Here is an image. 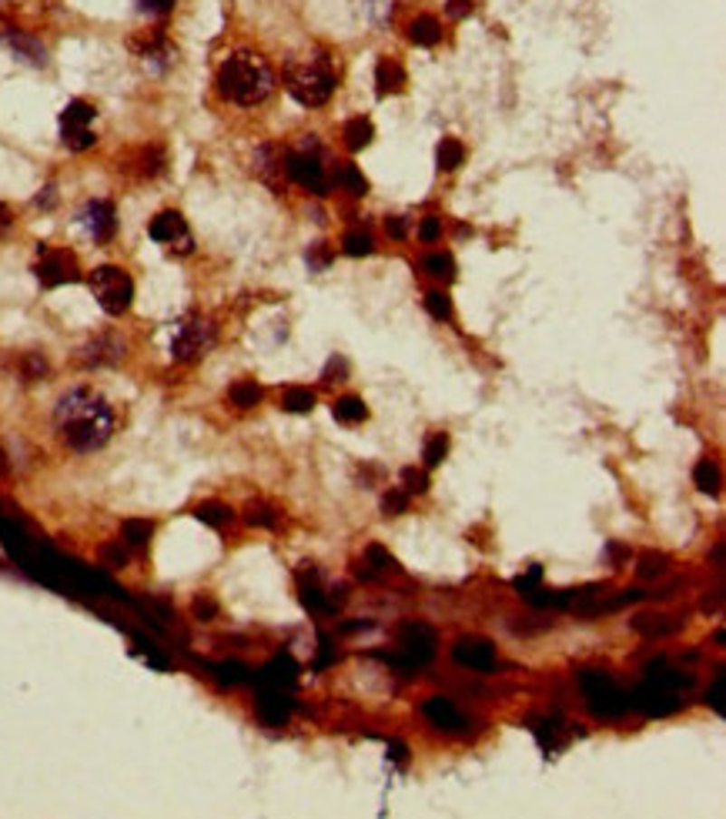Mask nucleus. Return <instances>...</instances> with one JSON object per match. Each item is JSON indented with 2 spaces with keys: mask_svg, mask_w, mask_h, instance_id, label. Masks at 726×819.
Segmentation results:
<instances>
[{
  "mask_svg": "<svg viewBox=\"0 0 726 819\" xmlns=\"http://www.w3.org/2000/svg\"><path fill=\"white\" fill-rule=\"evenodd\" d=\"M228 398H232V405H238V408H252V405L262 402V388H258L252 378H244V382H234L232 385Z\"/></svg>",
  "mask_w": 726,
  "mask_h": 819,
  "instance_id": "28",
  "label": "nucleus"
},
{
  "mask_svg": "<svg viewBox=\"0 0 726 819\" xmlns=\"http://www.w3.org/2000/svg\"><path fill=\"white\" fill-rule=\"evenodd\" d=\"M382 509H386V515H402L408 509V491L392 489L386 499H382Z\"/></svg>",
  "mask_w": 726,
  "mask_h": 819,
  "instance_id": "41",
  "label": "nucleus"
},
{
  "mask_svg": "<svg viewBox=\"0 0 726 819\" xmlns=\"http://www.w3.org/2000/svg\"><path fill=\"white\" fill-rule=\"evenodd\" d=\"M540 579H542V568L540 566H529V572H522V576H516V589L526 595V599H532V595H540Z\"/></svg>",
  "mask_w": 726,
  "mask_h": 819,
  "instance_id": "35",
  "label": "nucleus"
},
{
  "mask_svg": "<svg viewBox=\"0 0 726 819\" xmlns=\"http://www.w3.org/2000/svg\"><path fill=\"white\" fill-rule=\"evenodd\" d=\"M258 709H262V719L268 722V726H282V722L288 719L291 700H288L285 692H282V686H275V682H272V689H268V692H262V700H258Z\"/></svg>",
  "mask_w": 726,
  "mask_h": 819,
  "instance_id": "18",
  "label": "nucleus"
},
{
  "mask_svg": "<svg viewBox=\"0 0 726 819\" xmlns=\"http://www.w3.org/2000/svg\"><path fill=\"white\" fill-rule=\"evenodd\" d=\"M195 615H198L201 623H211V619L218 615V605L211 599H195Z\"/></svg>",
  "mask_w": 726,
  "mask_h": 819,
  "instance_id": "48",
  "label": "nucleus"
},
{
  "mask_svg": "<svg viewBox=\"0 0 726 819\" xmlns=\"http://www.w3.org/2000/svg\"><path fill=\"white\" fill-rule=\"evenodd\" d=\"M211 341H215V325H211L208 318H187V321H181L175 331L171 358L175 361L201 358V355L211 348Z\"/></svg>",
  "mask_w": 726,
  "mask_h": 819,
  "instance_id": "7",
  "label": "nucleus"
},
{
  "mask_svg": "<svg viewBox=\"0 0 726 819\" xmlns=\"http://www.w3.org/2000/svg\"><path fill=\"white\" fill-rule=\"evenodd\" d=\"M666 572V556H646L643 566H639V576L643 579H653V576H663Z\"/></svg>",
  "mask_w": 726,
  "mask_h": 819,
  "instance_id": "42",
  "label": "nucleus"
},
{
  "mask_svg": "<svg viewBox=\"0 0 726 819\" xmlns=\"http://www.w3.org/2000/svg\"><path fill=\"white\" fill-rule=\"evenodd\" d=\"M81 224L88 228V234L98 244L114 238L118 231V218H114V205L110 201H88V208L81 211Z\"/></svg>",
  "mask_w": 726,
  "mask_h": 819,
  "instance_id": "13",
  "label": "nucleus"
},
{
  "mask_svg": "<svg viewBox=\"0 0 726 819\" xmlns=\"http://www.w3.org/2000/svg\"><path fill=\"white\" fill-rule=\"evenodd\" d=\"M386 231L392 234V238H402V234H406V224H402V218H388L386 221Z\"/></svg>",
  "mask_w": 726,
  "mask_h": 819,
  "instance_id": "50",
  "label": "nucleus"
},
{
  "mask_svg": "<svg viewBox=\"0 0 726 819\" xmlns=\"http://www.w3.org/2000/svg\"><path fill=\"white\" fill-rule=\"evenodd\" d=\"M723 686H726V672H720L713 689H710V706H713L716 712H723Z\"/></svg>",
  "mask_w": 726,
  "mask_h": 819,
  "instance_id": "47",
  "label": "nucleus"
},
{
  "mask_svg": "<svg viewBox=\"0 0 726 819\" xmlns=\"http://www.w3.org/2000/svg\"><path fill=\"white\" fill-rule=\"evenodd\" d=\"M215 84H218V94L224 100H232L238 108H254L275 90V74L262 54L238 51V54L221 61Z\"/></svg>",
  "mask_w": 726,
  "mask_h": 819,
  "instance_id": "2",
  "label": "nucleus"
},
{
  "mask_svg": "<svg viewBox=\"0 0 726 819\" xmlns=\"http://www.w3.org/2000/svg\"><path fill=\"white\" fill-rule=\"evenodd\" d=\"M335 181H339L345 191H352V195H365V191H368V181H365L362 171H358L355 164H339V167H335Z\"/></svg>",
  "mask_w": 726,
  "mask_h": 819,
  "instance_id": "26",
  "label": "nucleus"
},
{
  "mask_svg": "<svg viewBox=\"0 0 726 819\" xmlns=\"http://www.w3.org/2000/svg\"><path fill=\"white\" fill-rule=\"evenodd\" d=\"M425 308H429V315L439 318V321H449L452 318V301L445 291H429V295H425Z\"/></svg>",
  "mask_w": 726,
  "mask_h": 819,
  "instance_id": "36",
  "label": "nucleus"
},
{
  "mask_svg": "<svg viewBox=\"0 0 726 819\" xmlns=\"http://www.w3.org/2000/svg\"><path fill=\"white\" fill-rule=\"evenodd\" d=\"M285 88L288 94L305 104V108H321L335 94V64L329 54H305L285 64Z\"/></svg>",
  "mask_w": 726,
  "mask_h": 819,
  "instance_id": "3",
  "label": "nucleus"
},
{
  "mask_svg": "<svg viewBox=\"0 0 726 819\" xmlns=\"http://www.w3.org/2000/svg\"><path fill=\"white\" fill-rule=\"evenodd\" d=\"M100 558H104L110 568H124V566H128V552H124L121 546H104V548H100Z\"/></svg>",
  "mask_w": 726,
  "mask_h": 819,
  "instance_id": "44",
  "label": "nucleus"
},
{
  "mask_svg": "<svg viewBox=\"0 0 726 819\" xmlns=\"http://www.w3.org/2000/svg\"><path fill=\"white\" fill-rule=\"evenodd\" d=\"M195 515H198L205 525H211V529H221V525L232 522V509H228V505H221V502L198 505V509H195Z\"/></svg>",
  "mask_w": 726,
  "mask_h": 819,
  "instance_id": "31",
  "label": "nucleus"
},
{
  "mask_svg": "<svg viewBox=\"0 0 726 819\" xmlns=\"http://www.w3.org/2000/svg\"><path fill=\"white\" fill-rule=\"evenodd\" d=\"M151 532H155V529H151V522H144V519H128V522H124V529H121L124 542H128V546H134V548L148 546Z\"/></svg>",
  "mask_w": 726,
  "mask_h": 819,
  "instance_id": "30",
  "label": "nucleus"
},
{
  "mask_svg": "<svg viewBox=\"0 0 726 819\" xmlns=\"http://www.w3.org/2000/svg\"><path fill=\"white\" fill-rule=\"evenodd\" d=\"M331 412H335V418L339 422H345V425H358V422H365L368 418V408H365L362 398H339V402L331 405Z\"/></svg>",
  "mask_w": 726,
  "mask_h": 819,
  "instance_id": "23",
  "label": "nucleus"
},
{
  "mask_svg": "<svg viewBox=\"0 0 726 819\" xmlns=\"http://www.w3.org/2000/svg\"><path fill=\"white\" fill-rule=\"evenodd\" d=\"M375 138L372 131V120L368 118H352L349 124H345V144L352 148V151H362V148H368Z\"/></svg>",
  "mask_w": 726,
  "mask_h": 819,
  "instance_id": "22",
  "label": "nucleus"
},
{
  "mask_svg": "<svg viewBox=\"0 0 726 819\" xmlns=\"http://www.w3.org/2000/svg\"><path fill=\"white\" fill-rule=\"evenodd\" d=\"M94 118L98 110L91 108L88 100H71L64 110H61V141L71 148V151H88L94 148L98 134H94Z\"/></svg>",
  "mask_w": 726,
  "mask_h": 819,
  "instance_id": "6",
  "label": "nucleus"
},
{
  "mask_svg": "<svg viewBox=\"0 0 726 819\" xmlns=\"http://www.w3.org/2000/svg\"><path fill=\"white\" fill-rule=\"evenodd\" d=\"M408 41H412V44H422V47L439 44L442 41V24L435 21L432 14H422V17H416L412 27H408Z\"/></svg>",
  "mask_w": 726,
  "mask_h": 819,
  "instance_id": "21",
  "label": "nucleus"
},
{
  "mask_svg": "<svg viewBox=\"0 0 726 819\" xmlns=\"http://www.w3.org/2000/svg\"><path fill=\"white\" fill-rule=\"evenodd\" d=\"M54 425L74 452H94L114 435V408L98 392L74 388L57 402Z\"/></svg>",
  "mask_w": 726,
  "mask_h": 819,
  "instance_id": "1",
  "label": "nucleus"
},
{
  "mask_svg": "<svg viewBox=\"0 0 726 819\" xmlns=\"http://www.w3.org/2000/svg\"><path fill=\"white\" fill-rule=\"evenodd\" d=\"M37 278L44 288H57V284H71L81 278L78 258L67 248H41V262H37Z\"/></svg>",
  "mask_w": 726,
  "mask_h": 819,
  "instance_id": "9",
  "label": "nucleus"
},
{
  "mask_svg": "<svg viewBox=\"0 0 726 819\" xmlns=\"http://www.w3.org/2000/svg\"><path fill=\"white\" fill-rule=\"evenodd\" d=\"M445 452H449V435H445V432H435V435L425 438L422 459H425V465H429V469H435V465H442Z\"/></svg>",
  "mask_w": 726,
  "mask_h": 819,
  "instance_id": "29",
  "label": "nucleus"
},
{
  "mask_svg": "<svg viewBox=\"0 0 726 819\" xmlns=\"http://www.w3.org/2000/svg\"><path fill=\"white\" fill-rule=\"evenodd\" d=\"M91 291L98 298V305L108 311V315H124L128 308H131V298H134V281L131 274L118 268V264H100L94 268L88 278Z\"/></svg>",
  "mask_w": 726,
  "mask_h": 819,
  "instance_id": "4",
  "label": "nucleus"
},
{
  "mask_svg": "<svg viewBox=\"0 0 726 819\" xmlns=\"http://www.w3.org/2000/svg\"><path fill=\"white\" fill-rule=\"evenodd\" d=\"M425 489H429V475H425V471H418V469L402 471V491H408V495H422Z\"/></svg>",
  "mask_w": 726,
  "mask_h": 819,
  "instance_id": "38",
  "label": "nucleus"
},
{
  "mask_svg": "<svg viewBox=\"0 0 726 819\" xmlns=\"http://www.w3.org/2000/svg\"><path fill=\"white\" fill-rule=\"evenodd\" d=\"M24 375H27V378H41V375H47V361L41 358V355H27V358H24Z\"/></svg>",
  "mask_w": 726,
  "mask_h": 819,
  "instance_id": "46",
  "label": "nucleus"
},
{
  "mask_svg": "<svg viewBox=\"0 0 726 819\" xmlns=\"http://www.w3.org/2000/svg\"><path fill=\"white\" fill-rule=\"evenodd\" d=\"M422 268H425L432 278H442V281H452V278H455V262H452V254H445V252L425 254V258H422Z\"/></svg>",
  "mask_w": 726,
  "mask_h": 819,
  "instance_id": "25",
  "label": "nucleus"
},
{
  "mask_svg": "<svg viewBox=\"0 0 726 819\" xmlns=\"http://www.w3.org/2000/svg\"><path fill=\"white\" fill-rule=\"evenodd\" d=\"M7 471V459H4V452H0V475Z\"/></svg>",
  "mask_w": 726,
  "mask_h": 819,
  "instance_id": "51",
  "label": "nucleus"
},
{
  "mask_svg": "<svg viewBox=\"0 0 726 819\" xmlns=\"http://www.w3.org/2000/svg\"><path fill=\"white\" fill-rule=\"evenodd\" d=\"M693 479H696V485L703 491H710V495L720 491V469H716L713 462H700L693 469Z\"/></svg>",
  "mask_w": 726,
  "mask_h": 819,
  "instance_id": "33",
  "label": "nucleus"
},
{
  "mask_svg": "<svg viewBox=\"0 0 726 819\" xmlns=\"http://www.w3.org/2000/svg\"><path fill=\"white\" fill-rule=\"evenodd\" d=\"M465 157V148L455 138H445V141L439 144V167L442 171H455L459 164H463Z\"/></svg>",
  "mask_w": 726,
  "mask_h": 819,
  "instance_id": "32",
  "label": "nucleus"
},
{
  "mask_svg": "<svg viewBox=\"0 0 726 819\" xmlns=\"http://www.w3.org/2000/svg\"><path fill=\"white\" fill-rule=\"evenodd\" d=\"M341 244H345V254H352V258H358V254H372V238H368L365 231H349Z\"/></svg>",
  "mask_w": 726,
  "mask_h": 819,
  "instance_id": "37",
  "label": "nucleus"
},
{
  "mask_svg": "<svg viewBox=\"0 0 726 819\" xmlns=\"http://www.w3.org/2000/svg\"><path fill=\"white\" fill-rule=\"evenodd\" d=\"M633 706L643 709L646 716H670V712L680 709V700H676V692H673L670 686H663V682H656V679H649L646 686L636 689Z\"/></svg>",
  "mask_w": 726,
  "mask_h": 819,
  "instance_id": "12",
  "label": "nucleus"
},
{
  "mask_svg": "<svg viewBox=\"0 0 726 819\" xmlns=\"http://www.w3.org/2000/svg\"><path fill=\"white\" fill-rule=\"evenodd\" d=\"M398 645H402V652H406L408 666L418 669L435 655V633H432L425 623H406L398 629Z\"/></svg>",
  "mask_w": 726,
  "mask_h": 819,
  "instance_id": "11",
  "label": "nucleus"
},
{
  "mask_svg": "<svg viewBox=\"0 0 726 819\" xmlns=\"http://www.w3.org/2000/svg\"><path fill=\"white\" fill-rule=\"evenodd\" d=\"M4 44L11 47L14 57H21V61H27V64H33V67L47 64V47L41 44L37 37H31V33H24V31L4 33Z\"/></svg>",
  "mask_w": 726,
  "mask_h": 819,
  "instance_id": "16",
  "label": "nucleus"
},
{
  "mask_svg": "<svg viewBox=\"0 0 726 819\" xmlns=\"http://www.w3.org/2000/svg\"><path fill=\"white\" fill-rule=\"evenodd\" d=\"M84 365H114V361L124 358V341L118 335H98L91 338L78 355Z\"/></svg>",
  "mask_w": 726,
  "mask_h": 819,
  "instance_id": "15",
  "label": "nucleus"
},
{
  "mask_svg": "<svg viewBox=\"0 0 726 819\" xmlns=\"http://www.w3.org/2000/svg\"><path fill=\"white\" fill-rule=\"evenodd\" d=\"M285 171L295 185L309 187V191H315V195H329L331 181H329V175H325V164H321L319 154L309 151V148L285 154Z\"/></svg>",
  "mask_w": 726,
  "mask_h": 819,
  "instance_id": "8",
  "label": "nucleus"
},
{
  "mask_svg": "<svg viewBox=\"0 0 726 819\" xmlns=\"http://www.w3.org/2000/svg\"><path fill=\"white\" fill-rule=\"evenodd\" d=\"M138 7L144 14H155V17H165L171 7H175V0H138Z\"/></svg>",
  "mask_w": 726,
  "mask_h": 819,
  "instance_id": "45",
  "label": "nucleus"
},
{
  "mask_svg": "<svg viewBox=\"0 0 726 819\" xmlns=\"http://www.w3.org/2000/svg\"><path fill=\"white\" fill-rule=\"evenodd\" d=\"M375 84H378V94H398V90H406V67L398 64L396 57H382L375 64Z\"/></svg>",
  "mask_w": 726,
  "mask_h": 819,
  "instance_id": "19",
  "label": "nucleus"
},
{
  "mask_svg": "<svg viewBox=\"0 0 726 819\" xmlns=\"http://www.w3.org/2000/svg\"><path fill=\"white\" fill-rule=\"evenodd\" d=\"M633 625H636L639 633H646V635H673V633H680V619H673V623H666V615H639V619H633Z\"/></svg>",
  "mask_w": 726,
  "mask_h": 819,
  "instance_id": "24",
  "label": "nucleus"
},
{
  "mask_svg": "<svg viewBox=\"0 0 726 819\" xmlns=\"http://www.w3.org/2000/svg\"><path fill=\"white\" fill-rule=\"evenodd\" d=\"M452 655H455L459 666L475 669V672H489V669H495V649H492V643H485V639H459L455 649H452Z\"/></svg>",
  "mask_w": 726,
  "mask_h": 819,
  "instance_id": "14",
  "label": "nucleus"
},
{
  "mask_svg": "<svg viewBox=\"0 0 726 819\" xmlns=\"http://www.w3.org/2000/svg\"><path fill=\"white\" fill-rule=\"evenodd\" d=\"M532 732H536V739H540V746L546 749V753H559L562 746L569 743V736H572V732L566 729L562 722H556V719L536 722V726H532Z\"/></svg>",
  "mask_w": 726,
  "mask_h": 819,
  "instance_id": "20",
  "label": "nucleus"
},
{
  "mask_svg": "<svg viewBox=\"0 0 726 819\" xmlns=\"http://www.w3.org/2000/svg\"><path fill=\"white\" fill-rule=\"evenodd\" d=\"M579 686H583V696L589 702V709L596 716H603V719H616L619 712L629 709V700L623 696V689L613 682V679H606L603 672H579Z\"/></svg>",
  "mask_w": 726,
  "mask_h": 819,
  "instance_id": "5",
  "label": "nucleus"
},
{
  "mask_svg": "<svg viewBox=\"0 0 726 819\" xmlns=\"http://www.w3.org/2000/svg\"><path fill=\"white\" fill-rule=\"evenodd\" d=\"M422 712H425V719L432 722V726H439V729H463L465 726V716L455 706H452V700H442V696H432L425 706H422Z\"/></svg>",
  "mask_w": 726,
  "mask_h": 819,
  "instance_id": "17",
  "label": "nucleus"
},
{
  "mask_svg": "<svg viewBox=\"0 0 726 819\" xmlns=\"http://www.w3.org/2000/svg\"><path fill=\"white\" fill-rule=\"evenodd\" d=\"M252 525H264V529H272L278 522V512L275 509H268V505H248V515H244Z\"/></svg>",
  "mask_w": 726,
  "mask_h": 819,
  "instance_id": "40",
  "label": "nucleus"
},
{
  "mask_svg": "<svg viewBox=\"0 0 726 819\" xmlns=\"http://www.w3.org/2000/svg\"><path fill=\"white\" fill-rule=\"evenodd\" d=\"M365 566H372L368 572H386V568H392L396 562H392V556H388L382 546H368V552H365Z\"/></svg>",
  "mask_w": 726,
  "mask_h": 819,
  "instance_id": "39",
  "label": "nucleus"
},
{
  "mask_svg": "<svg viewBox=\"0 0 726 819\" xmlns=\"http://www.w3.org/2000/svg\"><path fill=\"white\" fill-rule=\"evenodd\" d=\"M439 234H442V221L435 214H429V218L422 221V228H418V241L432 244V241H439Z\"/></svg>",
  "mask_w": 726,
  "mask_h": 819,
  "instance_id": "43",
  "label": "nucleus"
},
{
  "mask_svg": "<svg viewBox=\"0 0 726 819\" xmlns=\"http://www.w3.org/2000/svg\"><path fill=\"white\" fill-rule=\"evenodd\" d=\"M134 164H138V175L141 177H155L158 171L165 167V151H161V148H141L138 157H134Z\"/></svg>",
  "mask_w": 726,
  "mask_h": 819,
  "instance_id": "27",
  "label": "nucleus"
},
{
  "mask_svg": "<svg viewBox=\"0 0 726 819\" xmlns=\"http://www.w3.org/2000/svg\"><path fill=\"white\" fill-rule=\"evenodd\" d=\"M148 234L158 241V244H165L171 252L177 254H187L195 248V238H191V228H187V221L177 214V211H161L151 224H148Z\"/></svg>",
  "mask_w": 726,
  "mask_h": 819,
  "instance_id": "10",
  "label": "nucleus"
},
{
  "mask_svg": "<svg viewBox=\"0 0 726 819\" xmlns=\"http://www.w3.org/2000/svg\"><path fill=\"white\" fill-rule=\"evenodd\" d=\"M288 408V412H311L315 408V395L309 392V388H288L285 392V402H282Z\"/></svg>",
  "mask_w": 726,
  "mask_h": 819,
  "instance_id": "34",
  "label": "nucleus"
},
{
  "mask_svg": "<svg viewBox=\"0 0 726 819\" xmlns=\"http://www.w3.org/2000/svg\"><path fill=\"white\" fill-rule=\"evenodd\" d=\"M445 11H449V17H455V21H463L465 14L473 11V0H449V7H445Z\"/></svg>",
  "mask_w": 726,
  "mask_h": 819,
  "instance_id": "49",
  "label": "nucleus"
}]
</instances>
